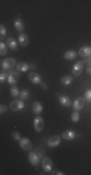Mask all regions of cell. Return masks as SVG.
<instances>
[{
	"label": "cell",
	"instance_id": "obj_1",
	"mask_svg": "<svg viewBox=\"0 0 91 175\" xmlns=\"http://www.w3.org/2000/svg\"><path fill=\"white\" fill-rule=\"evenodd\" d=\"M24 100L21 99H16L12 101V102L10 103V108L11 110H13V111H20V110L24 109Z\"/></svg>",
	"mask_w": 91,
	"mask_h": 175
},
{
	"label": "cell",
	"instance_id": "obj_2",
	"mask_svg": "<svg viewBox=\"0 0 91 175\" xmlns=\"http://www.w3.org/2000/svg\"><path fill=\"white\" fill-rule=\"evenodd\" d=\"M83 65H84V61H79L77 63H75L74 67H73V75L74 76H80L83 72Z\"/></svg>",
	"mask_w": 91,
	"mask_h": 175
},
{
	"label": "cell",
	"instance_id": "obj_3",
	"mask_svg": "<svg viewBox=\"0 0 91 175\" xmlns=\"http://www.w3.org/2000/svg\"><path fill=\"white\" fill-rule=\"evenodd\" d=\"M16 65V59L13 58H8L6 59H4L1 63V66L3 69H6V70H9V69H12L14 66Z\"/></svg>",
	"mask_w": 91,
	"mask_h": 175
},
{
	"label": "cell",
	"instance_id": "obj_4",
	"mask_svg": "<svg viewBox=\"0 0 91 175\" xmlns=\"http://www.w3.org/2000/svg\"><path fill=\"white\" fill-rule=\"evenodd\" d=\"M44 126H45V123H44V120L42 117L37 116L34 120V128L35 130L37 132H41L44 130Z\"/></svg>",
	"mask_w": 91,
	"mask_h": 175
},
{
	"label": "cell",
	"instance_id": "obj_5",
	"mask_svg": "<svg viewBox=\"0 0 91 175\" xmlns=\"http://www.w3.org/2000/svg\"><path fill=\"white\" fill-rule=\"evenodd\" d=\"M60 142H61V137L60 136H59V135H53L48 140L47 144H48V146L49 147V148H54V147H56V146H58L59 144H60Z\"/></svg>",
	"mask_w": 91,
	"mask_h": 175
},
{
	"label": "cell",
	"instance_id": "obj_6",
	"mask_svg": "<svg viewBox=\"0 0 91 175\" xmlns=\"http://www.w3.org/2000/svg\"><path fill=\"white\" fill-rule=\"evenodd\" d=\"M42 165H43V168L46 172L49 173L52 170V162L49 157H45V158L42 160Z\"/></svg>",
	"mask_w": 91,
	"mask_h": 175
},
{
	"label": "cell",
	"instance_id": "obj_7",
	"mask_svg": "<svg viewBox=\"0 0 91 175\" xmlns=\"http://www.w3.org/2000/svg\"><path fill=\"white\" fill-rule=\"evenodd\" d=\"M19 80H20V73L17 72V71H12L10 73V75H9V78H8L9 84L15 86L16 84L19 83Z\"/></svg>",
	"mask_w": 91,
	"mask_h": 175
},
{
	"label": "cell",
	"instance_id": "obj_8",
	"mask_svg": "<svg viewBox=\"0 0 91 175\" xmlns=\"http://www.w3.org/2000/svg\"><path fill=\"white\" fill-rule=\"evenodd\" d=\"M28 160H29V163L34 165V167H36V165H38V163H40V157L39 155L36 153V152H30L29 155H28Z\"/></svg>",
	"mask_w": 91,
	"mask_h": 175
},
{
	"label": "cell",
	"instance_id": "obj_9",
	"mask_svg": "<svg viewBox=\"0 0 91 175\" xmlns=\"http://www.w3.org/2000/svg\"><path fill=\"white\" fill-rule=\"evenodd\" d=\"M85 105V98L83 97H79L78 99H76L73 103V108H74L75 111H79V110L83 109Z\"/></svg>",
	"mask_w": 91,
	"mask_h": 175
},
{
	"label": "cell",
	"instance_id": "obj_10",
	"mask_svg": "<svg viewBox=\"0 0 91 175\" xmlns=\"http://www.w3.org/2000/svg\"><path fill=\"white\" fill-rule=\"evenodd\" d=\"M20 146L24 151H29L32 148V145H31V142L28 138H21L20 140Z\"/></svg>",
	"mask_w": 91,
	"mask_h": 175
},
{
	"label": "cell",
	"instance_id": "obj_11",
	"mask_svg": "<svg viewBox=\"0 0 91 175\" xmlns=\"http://www.w3.org/2000/svg\"><path fill=\"white\" fill-rule=\"evenodd\" d=\"M62 138H64L65 140H68V141H72L73 139H75L76 137V132L73 131V130H66L64 131L61 134Z\"/></svg>",
	"mask_w": 91,
	"mask_h": 175
},
{
	"label": "cell",
	"instance_id": "obj_12",
	"mask_svg": "<svg viewBox=\"0 0 91 175\" xmlns=\"http://www.w3.org/2000/svg\"><path fill=\"white\" fill-rule=\"evenodd\" d=\"M78 54L83 58H88L91 56V47H81Z\"/></svg>",
	"mask_w": 91,
	"mask_h": 175
},
{
	"label": "cell",
	"instance_id": "obj_13",
	"mask_svg": "<svg viewBox=\"0 0 91 175\" xmlns=\"http://www.w3.org/2000/svg\"><path fill=\"white\" fill-rule=\"evenodd\" d=\"M28 78H29V80L33 83V84H40V83L42 82L40 75L37 74L36 72H31V73H29Z\"/></svg>",
	"mask_w": 91,
	"mask_h": 175
},
{
	"label": "cell",
	"instance_id": "obj_14",
	"mask_svg": "<svg viewBox=\"0 0 91 175\" xmlns=\"http://www.w3.org/2000/svg\"><path fill=\"white\" fill-rule=\"evenodd\" d=\"M19 42H20L21 47H26V46L28 45L29 39H28V36H27L26 33L20 34V36H19Z\"/></svg>",
	"mask_w": 91,
	"mask_h": 175
},
{
	"label": "cell",
	"instance_id": "obj_15",
	"mask_svg": "<svg viewBox=\"0 0 91 175\" xmlns=\"http://www.w3.org/2000/svg\"><path fill=\"white\" fill-rule=\"evenodd\" d=\"M32 111L36 115H39V114L42 113L43 106H42V104H41V102H39V101H35V102L32 104Z\"/></svg>",
	"mask_w": 91,
	"mask_h": 175
},
{
	"label": "cell",
	"instance_id": "obj_16",
	"mask_svg": "<svg viewBox=\"0 0 91 175\" xmlns=\"http://www.w3.org/2000/svg\"><path fill=\"white\" fill-rule=\"evenodd\" d=\"M59 102H60V104H62L63 106H65V107H69V106H71V104H72L71 99L66 95H61L60 97H59Z\"/></svg>",
	"mask_w": 91,
	"mask_h": 175
},
{
	"label": "cell",
	"instance_id": "obj_17",
	"mask_svg": "<svg viewBox=\"0 0 91 175\" xmlns=\"http://www.w3.org/2000/svg\"><path fill=\"white\" fill-rule=\"evenodd\" d=\"M77 56H78V53L76 51H68L64 54V58L67 61H73L77 58Z\"/></svg>",
	"mask_w": 91,
	"mask_h": 175
},
{
	"label": "cell",
	"instance_id": "obj_18",
	"mask_svg": "<svg viewBox=\"0 0 91 175\" xmlns=\"http://www.w3.org/2000/svg\"><path fill=\"white\" fill-rule=\"evenodd\" d=\"M7 46L12 50H17V43L13 37H8L7 38Z\"/></svg>",
	"mask_w": 91,
	"mask_h": 175
},
{
	"label": "cell",
	"instance_id": "obj_19",
	"mask_svg": "<svg viewBox=\"0 0 91 175\" xmlns=\"http://www.w3.org/2000/svg\"><path fill=\"white\" fill-rule=\"evenodd\" d=\"M17 70L20 72H25L29 69V64L26 62H20L19 64H17Z\"/></svg>",
	"mask_w": 91,
	"mask_h": 175
},
{
	"label": "cell",
	"instance_id": "obj_20",
	"mask_svg": "<svg viewBox=\"0 0 91 175\" xmlns=\"http://www.w3.org/2000/svg\"><path fill=\"white\" fill-rule=\"evenodd\" d=\"M14 25H15V27L17 31H20V32L24 31V22H22V21L20 19H16L15 21H14Z\"/></svg>",
	"mask_w": 91,
	"mask_h": 175
},
{
	"label": "cell",
	"instance_id": "obj_21",
	"mask_svg": "<svg viewBox=\"0 0 91 175\" xmlns=\"http://www.w3.org/2000/svg\"><path fill=\"white\" fill-rule=\"evenodd\" d=\"M61 84L64 85V86H68L70 85L71 83L73 82V76H70V75H67V76H64L61 78Z\"/></svg>",
	"mask_w": 91,
	"mask_h": 175
},
{
	"label": "cell",
	"instance_id": "obj_22",
	"mask_svg": "<svg viewBox=\"0 0 91 175\" xmlns=\"http://www.w3.org/2000/svg\"><path fill=\"white\" fill-rule=\"evenodd\" d=\"M28 97H29V91H28V90H26V89L21 90L20 94V98L21 100H26Z\"/></svg>",
	"mask_w": 91,
	"mask_h": 175
},
{
	"label": "cell",
	"instance_id": "obj_23",
	"mask_svg": "<svg viewBox=\"0 0 91 175\" xmlns=\"http://www.w3.org/2000/svg\"><path fill=\"white\" fill-rule=\"evenodd\" d=\"M10 94H11V95L13 96V97H17V96H20V93L19 89H17V87L13 86L10 89Z\"/></svg>",
	"mask_w": 91,
	"mask_h": 175
},
{
	"label": "cell",
	"instance_id": "obj_24",
	"mask_svg": "<svg viewBox=\"0 0 91 175\" xmlns=\"http://www.w3.org/2000/svg\"><path fill=\"white\" fill-rule=\"evenodd\" d=\"M8 46L6 44H4L3 42L0 43V54L1 56H5V54H7L8 53Z\"/></svg>",
	"mask_w": 91,
	"mask_h": 175
},
{
	"label": "cell",
	"instance_id": "obj_25",
	"mask_svg": "<svg viewBox=\"0 0 91 175\" xmlns=\"http://www.w3.org/2000/svg\"><path fill=\"white\" fill-rule=\"evenodd\" d=\"M9 72H4L2 71L1 72V74H0V83L1 84H3L4 82H5L6 80H8V78H9Z\"/></svg>",
	"mask_w": 91,
	"mask_h": 175
},
{
	"label": "cell",
	"instance_id": "obj_26",
	"mask_svg": "<svg viewBox=\"0 0 91 175\" xmlns=\"http://www.w3.org/2000/svg\"><path fill=\"white\" fill-rule=\"evenodd\" d=\"M71 119H72V121L74 122V123L79 122V120H80V113H79V111H74V112H73L72 116H71Z\"/></svg>",
	"mask_w": 91,
	"mask_h": 175
},
{
	"label": "cell",
	"instance_id": "obj_27",
	"mask_svg": "<svg viewBox=\"0 0 91 175\" xmlns=\"http://www.w3.org/2000/svg\"><path fill=\"white\" fill-rule=\"evenodd\" d=\"M0 32H1V41H3L4 36L6 34V28H5V26H4V25H0Z\"/></svg>",
	"mask_w": 91,
	"mask_h": 175
},
{
	"label": "cell",
	"instance_id": "obj_28",
	"mask_svg": "<svg viewBox=\"0 0 91 175\" xmlns=\"http://www.w3.org/2000/svg\"><path fill=\"white\" fill-rule=\"evenodd\" d=\"M12 137L14 138L15 140H20L21 138H20V133L17 132V131H14L13 133H12Z\"/></svg>",
	"mask_w": 91,
	"mask_h": 175
},
{
	"label": "cell",
	"instance_id": "obj_29",
	"mask_svg": "<svg viewBox=\"0 0 91 175\" xmlns=\"http://www.w3.org/2000/svg\"><path fill=\"white\" fill-rule=\"evenodd\" d=\"M85 99L88 100L89 102H91V90H87L85 91Z\"/></svg>",
	"mask_w": 91,
	"mask_h": 175
},
{
	"label": "cell",
	"instance_id": "obj_30",
	"mask_svg": "<svg viewBox=\"0 0 91 175\" xmlns=\"http://www.w3.org/2000/svg\"><path fill=\"white\" fill-rule=\"evenodd\" d=\"M7 110H8L7 106H5V105L3 104L0 105V114H4L5 112H7Z\"/></svg>",
	"mask_w": 91,
	"mask_h": 175
},
{
	"label": "cell",
	"instance_id": "obj_31",
	"mask_svg": "<svg viewBox=\"0 0 91 175\" xmlns=\"http://www.w3.org/2000/svg\"><path fill=\"white\" fill-rule=\"evenodd\" d=\"M40 86H41V88H42L43 90H45V91H47L48 89H49V87H48V85H47V83H45V82H41L40 84H39Z\"/></svg>",
	"mask_w": 91,
	"mask_h": 175
},
{
	"label": "cell",
	"instance_id": "obj_32",
	"mask_svg": "<svg viewBox=\"0 0 91 175\" xmlns=\"http://www.w3.org/2000/svg\"><path fill=\"white\" fill-rule=\"evenodd\" d=\"M51 172H52L51 174H57V175H63V174H64V173L61 172V171H55V170H52Z\"/></svg>",
	"mask_w": 91,
	"mask_h": 175
},
{
	"label": "cell",
	"instance_id": "obj_33",
	"mask_svg": "<svg viewBox=\"0 0 91 175\" xmlns=\"http://www.w3.org/2000/svg\"><path fill=\"white\" fill-rule=\"evenodd\" d=\"M83 61H84V63H85V62H88L89 65H91V57H90V58H89V57H88V58H86Z\"/></svg>",
	"mask_w": 91,
	"mask_h": 175
},
{
	"label": "cell",
	"instance_id": "obj_34",
	"mask_svg": "<svg viewBox=\"0 0 91 175\" xmlns=\"http://www.w3.org/2000/svg\"><path fill=\"white\" fill-rule=\"evenodd\" d=\"M86 72L91 75V65H88L87 67H86Z\"/></svg>",
	"mask_w": 91,
	"mask_h": 175
}]
</instances>
